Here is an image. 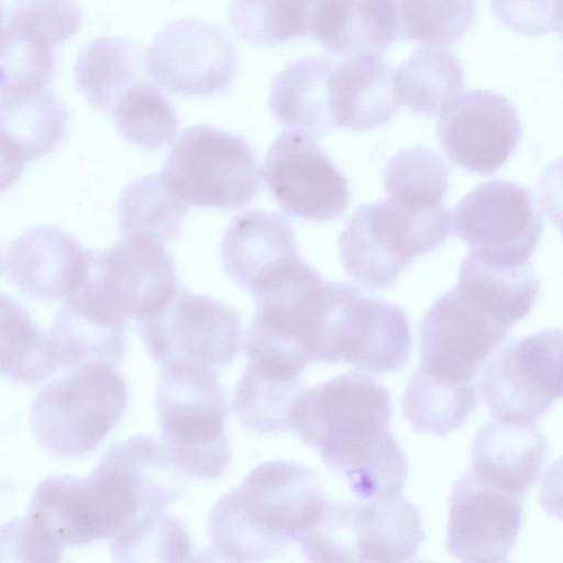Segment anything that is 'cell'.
I'll use <instances>...</instances> for the list:
<instances>
[{
    "instance_id": "f1b7e54d",
    "label": "cell",
    "mask_w": 563,
    "mask_h": 563,
    "mask_svg": "<svg viewBox=\"0 0 563 563\" xmlns=\"http://www.w3.org/2000/svg\"><path fill=\"white\" fill-rule=\"evenodd\" d=\"M400 104L415 113L439 114L463 88V67L449 51L419 48L395 71Z\"/></svg>"
},
{
    "instance_id": "7c38bea8",
    "label": "cell",
    "mask_w": 563,
    "mask_h": 563,
    "mask_svg": "<svg viewBox=\"0 0 563 563\" xmlns=\"http://www.w3.org/2000/svg\"><path fill=\"white\" fill-rule=\"evenodd\" d=\"M410 352V324L404 310L344 284L329 321L323 363L343 362L383 374L399 371Z\"/></svg>"
},
{
    "instance_id": "74e56055",
    "label": "cell",
    "mask_w": 563,
    "mask_h": 563,
    "mask_svg": "<svg viewBox=\"0 0 563 563\" xmlns=\"http://www.w3.org/2000/svg\"><path fill=\"white\" fill-rule=\"evenodd\" d=\"M303 388L300 379L275 380L245 368L235 387L233 409L241 424L250 431L282 432L290 428V408Z\"/></svg>"
},
{
    "instance_id": "484cf974",
    "label": "cell",
    "mask_w": 563,
    "mask_h": 563,
    "mask_svg": "<svg viewBox=\"0 0 563 563\" xmlns=\"http://www.w3.org/2000/svg\"><path fill=\"white\" fill-rule=\"evenodd\" d=\"M332 69L329 59L309 56L290 62L275 76L268 106L282 125L314 137L334 129L328 95Z\"/></svg>"
},
{
    "instance_id": "cb8c5ba5",
    "label": "cell",
    "mask_w": 563,
    "mask_h": 563,
    "mask_svg": "<svg viewBox=\"0 0 563 563\" xmlns=\"http://www.w3.org/2000/svg\"><path fill=\"white\" fill-rule=\"evenodd\" d=\"M308 34L334 55L382 54L397 38L394 0H317Z\"/></svg>"
},
{
    "instance_id": "52a82bcc",
    "label": "cell",
    "mask_w": 563,
    "mask_h": 563,
    "mask_svg": "<svg viewBox=\"0 0 563 563\" xmlns=\"http://www.w3.org/2000/svg\"><path fill=\"white\" fill-rule=\"evenodd\" d=\"M137 328L148 354L161 366L181 363L217 369L232 362L242 345L238 312L220 300L179 288L139 320Z\"/></svg>"
},
{
    "instance_id": "ab89813d",
    "label": "cell",
    "mask_w": 563,
    "mask_h": 563,
    "mask_svg": "<svg viewBox=\"0 0 563 563\" xmlns=\"http://www.w3.org/2000/svg\"><path fill=\"white\" fill-rule=\"evenodd\" d=\"M81 22L76 0H15L7 27L54 48L74 35Z\"/></svg>"
},
{
    "instance_id": "d6986e66",
    "label": "cell",
    "mask_w": 563,
    "mask_h": 563,
    "mask_svg": "<svg viewBox=\"0 0 563 563\" xmlns=\"http://www.w3.org/2000/svg\"><path fill=\"white\" fill-rule=\"evenodd\" d=\"M59 369L86 364L115 366L124 351V318L92 278L67 297L46 332Z\"/></svg>"
},
{
    "instance_id": "1f68e13d",
    "label": "cell",
    "mask_w": 563,
    "mask_h": 563,
    "mask_svg": "<svg viewBox=\"0 0 563 563\" xmlns=\"http://www.w3.org/2000/svg\"><path fill=\"white\" fill-rule=\"evenodd\" d=\"M59 366L43 333L26 311L0 294V375L35 385L51 378Z\"/></svg>"
},
{
    "instance_id": "ffe728a7",
    "label": "cell",
    "mask_w": 563,
    "mask_h": 563,
    "mask_svg": "<svg viewBox=\"0 0 563 563\" xmlns=\"http://www.w3.org/2000/svg\"><path fill=\"white\" fill-rule=\"evenodd\" d=\"M346 562H407L424 533L416 506L400 493L341 501Z\"/></svg>"
},
{
    "instance_id": "d6a6232c",
    "label": "cell",
    "mask_w": 563,
    "mask_h": 563,
    "mask_svg": "<svg viewBox=\"0 0 563 563\" xmlns=\"http://www.w3.org/2000/svg\"><path fill=\"white\" fill-rule=\"evenodd\" d=\"M109 540L114 562H186L191 554L185 527L164 509L144 510Z\"/></svg>"
},
{
    "instance_id": "e575fe53",
    "label": "cell",
    "mask_w": 563,
    "mask_h": 563,
    "mask_svg": "<svg viewBox=\"0 0 563 563\" xmlns=\"http://www.w3.org/2000/svg\"><path fill=\"white\" fill-rule=\"evenodd\" d=\"M111 114L122 137L145 150L170 143L178 128L174 107L156 85L147 81L125 90Z\"/></svg>"
},
{
    "instance_id": "e0dca14e",
    "label": "cell",
    "mask_w": 563,
    "mask_h": 563,
    "mask_svg": "<svg viewBox=\"0 0 563 563\" xmlns=\"http://www.w3.org/2000/svg\"><path fill=\"white\" fill-rule=\"evenodd\" d=\"M93 266L95 284L123 318H145L178 289L170 256L150 239L123 236L96 256Z\"/></svg>"
},
{
    "instance_id": "7402d4cb",
    "label": "cell",
    "mask_w": 563,
    "mask_h": 563,
    "mask_svg": "<svg viewBox=\"0 0 563 563\" xmlns=\"http://www.w3.org/2000/svg\"><path fill=\"white\" fill-rule=\"evenodd\" d=\"M329 109L334 128L355 131L389 121L399 110L395 71L379 54H358L333 66Z\"/></svg>"
},
{
    "instance_id": "2e32d148",
    "label": "cell",
    "mask_w": 563,
    "mask_h": 563,
    "mask_svg": "<svg viewBox=\"0 0 563 563\" xmlns=\"http://www.w3.org/2000/svg\"><path fill=\"white\" fill-rule=\"evenodd\" d=\"M522 515L523 496L500 490L468 471L450 496L446 550L462 562H506Z\"/></svg>"
},
{
    "instance_id": "ba28073f",
    "label": "cell",
    "mask_w": 563,
    "mask_h": 563,
    "mask_svg": "<svg viewBox=\"0 0 563 563\" xmlns=\"http://www.w3.org/2000/svg\"><path fill=\"white\" fill-rule=\"evenodd\" d=\"M479 393L495 419L536 422L562 395V331L547 329L508 343L483 369Z\"/></svg>"
},
{
    "instance_id": "5bb4252c",
    "label": "cell",
    "mask_w": 563,
    "mask_h": 563,
    "mask_svg": "<svg viewBox=\"0 0 563 563\" xmlns=\"http://www.w3.org/2000/svg\"><path fill=\"white\" fill-rule=\"evenodd\" d=\"M263 177L277 203L305 220H333L349 202L345 176L308 134L288 130L278 135L267 152Z\"/></svg>"
},
{
    "instance_id": "4fadbf2b",
    "label": "cell",
    "mask_w": 563,
    "mask_h": 563,
    "mask_svg": "<svg viewBox=\"0 0 563 563\" xmlns=\"http://www.w3.org/2000/svg\"><path fill=\"white\" fill-rule=\"evenodd\" d=\"M144 57L147 76L156 86L186 96H209L224 89L238 64L227 34L197 19L167 23Z\"/></svg>"
},
{
    "instance_id": "b9f144b4",
    "label": "cell",
    "mask_w": 563,
    "mask_h": 563,
    "mask_svg": "<svg viewBox=\"0 0 563 563\" xmlns=\"http://www.w3.org/2000/svg\"><path fill=\"white\" fill-rule=\"evenodd\" d=\"M496 19L510 31L538 36L561 32V0H490Z\"/></svg>"
},
{
    "instance_id": "603a6c76",
    "label": "cell",
    "mask_w": 563,
    "mask_h": 563,
    "mask_svg": "<svg viewBox=\"0 0 563 563\" xmlns=\"http://www.w3.org/2000/svg\"><path fill=\"white\" fill-rule=\"evenodd\" d=\"M225 273L253 292L268 275L298 257L292 229L279 213L251 210L238 214L221 242Z\"/></svg>"
},
{
    "instance_id": "d590c367",
    "label": "cell",
    "mask_w": 563,
    "mask_h": 563,
    "mask_svg": "<svg viewBox=\"0 0 563 563\" xmlns=\"http://www.w3.org/2000/svg\"><path fill=\"white\" fill-rule=\"evenodd\" d=\"M397 38L441 47L459 42L475 18V0H394Z\"/></svg>"
},
{
    "instance_id": "f546056e",
    "label": "cell",
    "mask_w": 563,
    "mask_h": 563,
    "mask_svg": "<svg viewBox=\"0 0 563 563\" xmlns=\"http://www.w3.org/2000/svg\"><path fill=\"white\" fill-rule=\"evenodd\" d=\"M189 208L162 173L150 174L124 188L118 205L120 230L123 236L164 244L178 235Z\"/></svg>"
},
{
    "instance_id": "ac0fdd59",
    "label": "cell",
    "mask_w": 563,
    "mask_h": 563,
    "mask_svg": "<svg viewBox=\"0 0 563 563\" xmlns=\"http://www.w3.org/2000/svg\"><path fill=\"white\" fill-rule=\"evenodd\" d=\"M96 256L60 228L38 225L10 243L5 268L24 295L54 300L69 297L88 282Z\"/></svg>"
},
{
    "instance_id": "8992f818",
    "label": "cell",
    "mask_w": 563,
    "mask_h": 563,
    "mask_svg": "<svg viewBox=\"0 0 563 563\" xmlns=\"http://www.w3.org/2000/svg\"><path fill=\"white\" fill-rule=\"evenodd\" d=\"M162 174L189 207L239 208L256 196L261 184L251 145L240 135L206 124L179 135Z\"/></svg>"
},
{
    "instance_id": "4dcf8cb0",
    "label": "cell",
    "mask_w": 563,
    "mask_h": 563,
    "mask_svg": "<svg viewBox=\"0 0 563 563\" xmlns=\"http://www.w3.org/2000/svg\"><path fill=\"white\" fill-rule=\"evenodd\" d=\"M476 405L474 382L452 384L419 367L407 383L402 411L416 431L444 437L461 429Z\"/></svg>"
},
{
    "instance_id": "7bdbcfd3",
    "label": "cell",
    "mask_w": 563,
    "mask_h": 563,
    "mask_svg": "<svg viewBox=\"0 0 563 563\" xmlns=\"http://www.w3.org/2000/svg\"><path fill=\"white\" fill-rule=\"evenodd\" d=\"M2 13H1V7H0V32L2 31Z\"/></svg>"
},
{
    "instance_id": "ee69618b",
    "label": "cell",
    "mask_w": 563,
    "mask_h": 563,
    "mask_svg": "<svg viewBox=\"0 0 563 563\" xmlns=\"http://www.w3.org/2000/svg\"><path fill=\"white\" fill-rule=\"evenodd\" d=\"M0 268H1V262H0Z\"/></svg>"
},
{
    "instance_id": "3957f363",
    "label": "cell",
    "mask_w": 563,
    "mask_h": 563,
    "mask_svg": "<svg viewBox=\"0 0 563 563\" xmlns=\"http://www.w3.org/2000/svg\"><path fill=\"white\" fill-rule=\"evenodd\" d=\"M323 501L311 468L280 460L264 462L211 509L210 551L229 562L277 558L317 519Z\"/></svg>"
},
{
    "instance_id": "8fae6325",
    "label": "cell",
    "mask_w": 563,
    "mask_h": 563,
    "mask_svg": "<svg viewBox=\"0 0 563 563\" xmlns=\"http://www.w3.org/2000/svg\"><path fill=\"white\" fill-rule=\"evenodd\" d=\"M509 330L454 286L422 318L420 368L452 384L473 382Z\"/></svg>"
},
{
    "instance_id": "5b68a950",
    "label": "cell",
    "mask_w": 563,
    "mask_h": 563,
    "mask_svg": "<svg viewBox=\"0 0 563 563\" xmlns=\"http://www.w3.org/2000/svg\"><path fill=\"white\" fill-rule=\"evenodd\" d=\"M126 404L125 380L115 366L81 365L40 390L31 407V428L51 454L81 456L103 442Z\"/></svg>"
},
{
    "instance_id": "8d00e7d4",
    "label": "cell",
    "mask_w": 563,
    "mask_h": 563,
    "mask_svg": "<svg viewBox=\"0 0 563 563\" xmlns=\"http://www.w3.org/2000/svg\"><path fill=\"white\" fill-rule=\"evenodd\" d=\"M317 0H232L229 21L257 46L275 45L308 34Z\"/></svg>"
},
{
    "instance_id": "277c9868",
    "label": "cell",
    "mask_w": 563,
    "mask_h": 563,
    "mask_svg": "<svg viewBox=\"0 0 563 563\" xmlns=\"http://www.w3.org/2000/svg\"><path fill=\"white\" fill-rule=\"evenodd\" d=\"M162 445L174 465L194 478L222 476L231 450L225 433V393L214 368L162 365L155 390Z\"/></svg>"
},
{
    "instance_id": "60d3db41",
    "label": "cell",
    "mask_w": 563,
    "mask_h": 563,
    "mask_svg": "<svg viewBox=\"0 0 563 563\" xmlns=\"http://www.w3.org/2000/svg\"><path fill=\"white\" fill-rule=\"evenodd\" d=\"M66 548L26 515L0 525V561L59 562Z\"/></svg>"
},
{
    "instance_id": "9a60e30c",
    "label": "cell",
    "mask_w": 563,
    "mask_h": 563,
    "mask_svg": "<svg viewBox=\"0 0 563 563\" xmlns=\"http://www.w3.org/2000/svg\"><path fill=\"white\" fill-rule=\"evenodd\" d=\"M439 114L437 135L442 150L456 166L471 173H495L522 137L517 109L495 91L460 93Z\"/></svg>"
},
{
    "instance_id": "d4e9b609",
    "label": "cell",
    "mask_w": 563,
    "mask_h": 563,
    "mask_svg": "<svg viewBox=\"0 0 563 563\" xmlns=\"http://www.w3.org/2000/svg\"><path fill=\"white\" fill-rule=\"evenodd\" d=\"M65 106L46 88L0 92V152L25 163L48 154L67 131Z\"/></svg>"
},
{
    "instance_id": "9c48e42d",
    "label": "cell",
    "mask_w": 563,
    "mask_h": 563,
    "mask_svg": "<svg viewBox=\"0 0 563 563\" xmlns=\"http://www.w3.org/2000/svg\"><path fill=\"white\" fill-rule=\"evenodd\" d=\"M451 227L477 256L504 264L529 262L542 233V216L531 192L489 180L465 195L451 212Z\"/></svg>"
},
{
    "instance_id": "836d02e7",
    "label": "cell",
    "mask_w": 563,
    "mask_h": 563,
    "mask_svg": "<svg viewBox=\"0 0 563 563\" xmlns=\"http://www.w3.org/2000/svg\"><path fill=\"white\" fill-rule=\"evenodd\" d=\"M450 167L430 147L417 145L395 154L384 169L388 198L401 206L427 209L441 206L449 189Z\"/></svg>"
},
{
    "instance_id": "44dd1931",
    "label": "cell",
    "mask_w": 563,
    "mask_h": 563,
    "mask_svg": "<svg viewBox=\"0 0 563 563\" xmlns=\"http://www.w3.org/2000/svg\"><path fill=\"white\" fill-rule=\"evenodd\" d=\"M547 457V442L536 422L494 419L482 424L473 439L470 471L500 490L525 497Z\"/></svg>"
},
{
    "instance_id": "30bf717a",
    "label": "cell",
    "mask_w": 563,
    "mask_h": 563,
    "mask_svg": "<svg viewBox=\"0 0 563 563\" xmlns=\"http://www.w3.org/2000/svg\"><path fill=\"white\" fill-rule=\"evenodd\" d=\"M345 272L371 290L394 284L412 258L430 253L422 219L390 199L360 207L339 238Z\"/></svg>"
},
{
    "instance_id": "4316f807",
    "label": "cell",
    "mask_w": 563,
    "mask_h": 563,
    "mask_svg": "<svg viewBox=\"0 0 563 563\" xmlns=\"http://www.w3.org/2000/svg\"><path fill=\"white\" fill-rule=\"evenodd\" d=\"M455 287L486 313L511 328L531 310L540 282L530 262L504 265L470 251L460 267Z\"/></svg>"
},
{
    "instance_id": "7a4b0ae2",
    "label": "cell",
    "mask_w": 563,
    "mask_h": 563,
    "mask_svg": "<svg viewBox=\"0 0 563 563\" xmlns=\"http://www.w3.org/2000/svg\"><path fill=\"white\" fill-rule=\"evenodd\" d=\"M390 417L388 390L365 373L347 372L303 388L291 405L289 424L357 499H371L399 494L407 477Z\"/></svg>"
},
{
    "instance_id": "f35d334b",
    "label": "cell",
    "mask_w": 563,
    "mask_h": 563,
    "mask_svg": "<svg viewBox=\"0 0 563 563\" xmlns=\"http://www.w3.org/2000/svg\"><path fill=\"white\" fill-rule=\"evenodd\" d=\"M52 47L9 27L0 32V92L46 88L53 78Z\"/></svg>"
},
{
    "instance_id": "83f0119b",
    "label": "cell",
    "mask_w": 563,
    "mask_h": 563,
    "mask_svg": "<svg viewBox=\"0 0 563 563\" xmlns=\"http://www.w3.org/2000/svg\"><path fill=\"white\" fill-rule=\"evenodd\" d=\"M144 52L122 37L96 38L78 55L76 86L96 109L111 111L123 92L147 75Z\"/></svg>"
},
{
    "instance_id": "6da1fadb",
    "label": "cell",
    "mask_w": 563,
    "mask_h": 563,
    "mask_svg": "<svg viewBox=\"0 0 563 563\" xmlns=\"http://www.w3.org/2000/svg\"><path fill=\"white\" fill-rule=\"evenodd\" d=\"M163 445L137 434L112 444L86 477L52 475L34 490L27 514L65 548L111 539L148 509H165L186 490Z\"/></svg>"
}]
</instances>
